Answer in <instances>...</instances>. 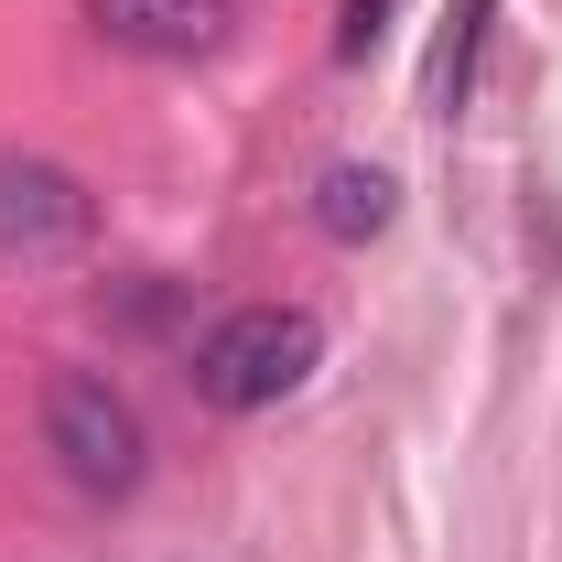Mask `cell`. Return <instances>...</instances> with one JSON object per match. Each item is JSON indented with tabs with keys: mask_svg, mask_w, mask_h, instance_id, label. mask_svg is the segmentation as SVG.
Instances as JSON below:
<instances>
[{
	"mask_svg": "<svg viewBox=\"0 0 562 562\" xmlns=\"http://www.w3.org/2000/svg\"><path fill=\"white\" fill-rule=\"evenodd\" d=\"M390 216H401V184H390L379 162H336V173L314 184V227H325L336 249H368Z\"/></svg>",
	"mask_w": 562,
	"mask_h": 562,
	"instance_id": "obj_5",
	"label": "cell"
},
{
	"mask_svg": "<svg viewBox=\"0 0 562 562\" xmlns=\"http://www.w3.org/2000/svg\"><path fill=\"white\" fill-rule=\"evenodd\" d=\"M44 443H55V465H66V487L87 497H131L140 465H151V443H140V412L98 379V368H66L55 390H44Z\"/></svg>",
	"mask_w": 562,
	"mask_h": 562,
	"instance_id": "obj_2",
	"label": "cell"
},
{
	"mask_svg": "<svg viewBox=\"0 0 562 562\" xmlns=\"http://www.w3.org/2000/svg\"><path fill=\"white\" fill-rule=\"evenodd\" d=\"M314 368H325V325L303 303H238L227 325H206V347H195V390H206L216 412H281Z\"/></svg>",
	"mask_w": 562,
	"mask_h": 562,
	"instance_id": "obj_1",
	"label": "cell"
},
{
	"mask_svg": "<svg viewBox=\"0 0 562 562\" xmlns=\"http://www.w3.org/2000/svg\"><path fill=\"white\" fill-rule=\"evenodd\" d=\"M487 11H497V0H454V22H443V44H432V66H422V109H432V120L465 109V87H476V44H487Z\"/></svg>",
	"mask_w": 562,
	"mask_h": 562,
	"instance_id": "obj_6",
	"label": "cell"
},
{
	"mask_svg": "<svg viewBox=\"0 0 562 562\" xmlns=\"http://www.w3.org/2000/svg\"><path fill=\"white\" fill-rule=\"evenodd\" d=\"M87 22H98L120 55L184 66V55H216V44L238 33V0H87Z\"/></svg>",
	"mask_w": 562,
	"mask_h": 562,
	"instance_id": "obj_4",
	"label": "cell"
},
{
	"mask_svg": "<svg viewBox=\"0 0 562 562\" xmlns=\"http://www.w3.org/2000/svg\"><path fill=\"white\" fill-rule=\"evenodd\" d=\"M379 11H390V0H347V22H336V55H368V44H379Z\"/></svg>",
	"mask_w": 562,
	"mask_h": 562,
	"instance_id": "obj_7",
	"label": "cell"
},
{
	"mask_svg": "<svg viewBox=\"0 0 562 562\" xmlns=\"http://www.w3.org/2000/svg\"><path fill=\"white\" fill-rule=\"evenodd\" d=\"M87 227H98V206L66 162H0V260L44 271V260L87 249Z\"/></svg>",
	"mask_w": 562,
	"mask_h": 562,
	"instance_id": "obj_3",
	"label": "cell"
}]
</instances>
